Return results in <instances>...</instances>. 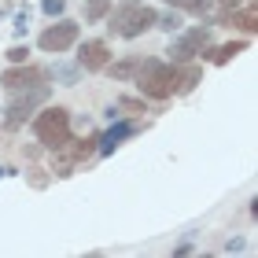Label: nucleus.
I'll return each mask as SVG.
<instances>
[{
    "instance_id": "1a4fd4ad",
    "label": "nucleus",
    "mask_w": 258,
    "mask_h": 258,
    "mask_svg": "<svg viewBox=\"0 0 258 258\" xmlns=\"http://www.w3.org/2000/svg\"><path fill=\"white\" fill-rule=\"evenodd\" d=\"M243 48H247V41H229V44H221V48H207L203 55H207L210 63H229L232 55H240Z\"/></svg>"
},
{
    "instance_id": "6e6552de",
    "label": "nucleus",
    "mask_w": 258,
    "mask_h": 258,
    "mask_svg": "<svg viewBox=\"0 0 258 258\" xmlns=\"http://www.w3.org/2000/svg\"><path fill=\"white\" fill-rule=\"evenodd\" d=\"M133 133H137V125H133V122H122V125H114V129H111V133L103 137V140H96V144H100V151H103V155H111V151L118 148L125 137H133Z\"/></svg>"
},
{
    "instance_id": "9b49d317",
    "label": "nucleus",
    "mask_w": 258,
    "mask_h": 258,
    "mask_svg": "<svg viewBox=\"0 0 258 258\" xmlns=\"http://www.w3.org/2000/svg\"><path fill=\"white\" fill-rule=\"evenodd\" d=\"M199 78H203V70H199V67L177 70V85H173V92H192V89L199 85Z\"/></svg>"
},
{
    "instance_id": "ddd939ff",
    "label": "nucleus",
    "mask_w": 258,
    "mask_h": 258,
    "mask_svg": "<svg viewBox=\"0 0 258 258\" xmlns=\"http://www.w3.org/2000/svg\"><path fill=\"white\" fill-rule=\"evenodd\" d=\"M137 67H140V59H137V55H133V59H122V63H111V67H107V74H111V78H118V81H125V78H133V74H137Z\"/></svg>"
},
{
    "instance_id": "6ab92c4d",
    "label": "nucleus",
    "mask_w": 258,
    "mask_h": 258,
    "mask_svg": "<svg viewBox=\"0 0 258 258\" xmlns=\"http://www.w3.org/2000/svg\"><path fill=\"white\" fill-rule=\"evenodd\" d=\"M118 107H122V111H144V100H133V96H122V100H118Z\"/></svg>"
},
{
    "instance_id": "0eeeda50",
    "label": "nucleus",
    "mask_w": 258,
    "mask_h": 258,
    "mask_svg": "<svg viewBox=\"0 0 258 258\" xmlns=\"http://www.w3.org/2000/svg\"><path fill=\"white\" fill-rule=\"evenodd\" d=\"M107 59H111V52H107V44H103V41H85L78 48V67L81 70H103Z\"/></svg>"
},
{
    "instance_id": "412c9836",
    "label": "nucleus",
    "mask_w": 258,
    "mask_h": 258,
    "mask_svg": "<svg viewBox=\"0 0 258 258\" xmlns=\"http://www.w3.org/2000/svg\"><path fill=\"white\" fill-rule=\"evenodd\" d=\"M30 30V11H22V15H15V33H26Z\"/></svg>"
},
{
    "instance_id": "b1692460",
    "label": "nucleus",
    "mask_w": 258,
    "mask_h": 258,
    "mask_svg": "<svg viewBox=\"0 0 258 258\" xmlns=\"http://www.w3.org/2000/svg\"><path fill=\"white\" fill-rule=\"evenodd\" d=\"M0 173H4V170H0Z\"/></svg>"
},
{
    "instance_id": "4be33fe9",
    "label": "nucleus",
    "mask_w": 258,
    "mask_h": 258,
    "mask_svg": "<svg viewBox=\"0 0 258 258\" xmlns=\"http://www.w3.org/2000/svg\"><path fill=\"white\" fill-rule=\"evenodd\" d=\"M221 4H225V8L232 11V8H236V4H240V0H221Z\"/></svg>"
},
{
    "instance_id": "20e7f679",
    "label": "nucleus",
    "mask_w": 258,
    "mask_h": 258,
    "mask_svg": "<svg viewBox=\"0 0 258 258\" xmlns=\"http://www.w3.org/2000/svg\"><path fill=\"white\" fill-rule=\"evenodd\" d=\"M48 100V85H30V89H15V100L8 103V129H19L22 122L33 114V107H41V103Z\"/></svg>"
},
{
    "instance_id": "f03ea898",
    "label": "nucleus",
    "mask_w": 258,
    "mask_h": 258,
    "mask_svg": "<svg viewBox=\"0 0 258 258\" xmlns=\"http://www.w3.org/2000/svg\"><path fill=\"white\" fill-rule=\"evenodd\" d=\"M107 15H111V33H118V37H140L144 30L155 26L159 11L144 8L140 0H125L118 11H107Z\"/></svg>"
},
{
    "instance_id": "423d86ee",
    "label": "nucleus",
    "mask_w": 258,
    "mask_h": 258,
    "mask_svg": "<svg viewBox=\"0 0 258 258\" xmlns=\"http://www.w3.org/2000/svg\"><path fill=\"white\" fill-rule=\"evenodd\" d=\"M41 70L37 67H22V63H15L11 70H4L0 74V85H4L8 92H15V89H30V85H41Z\"/></svg>"
},
{
    "instance_id": "5701e85b",
    "label": "nucleus",
    "mask_w": 258,
    "mask_h": 258,
    "mask_svg": "<svg viewBox=\"0 0 258 258\" xmlns=\"http://www.w3.org/2000/svg\"><path fill=\"white\" fill-rule=\"evenodd\" d=\"M4 11H8V4H4V0H0V15H4Z\"/></svg>"
},
{
    "instance_id": "aec40b11",
    "label": "nucleus",
    "mask_w": 258,
    "mask_h": 258,
    "mask_svg": "<svg viewBox=\"0 0 258 258\" xmlns=\"http://www.w3.org/2000/svg\"><path fill=\"white\" fill-rule=\"evenodd\" d=\"M26 55H30V48H22V44H15V48L8 52V59H11V63H26Z\"/></svg>"
},
{
    "instance_id": "9d476101",
    "label": "nucleus",
    "mask_w": 258,
    "mask_h": 258,
    "mask_svg": "<svg viewBox=\"0 0 258 258\" xmlns=\"http://www.w3.org/2000/svg\"><path fill=\"white\" fill-rule=\"evenodd\" d=\"M229 22H232V26H240L243 33H254V30H258V11H254V8H243V11L232 8V11H229Z\"/></svg>"
},
{
    "instance_id": "7ed1b4c3",
    "label": "nucleus",
    "mask_w": 258,
    "mask_h": 258,
    "mask_svg": "<svg viewBox=\"0 0 258 258\" xmlns=\"http://www.w3.org/2000/svg\"><path fill=\"white\" fill-rule=\"evenodd\" d=\"M33 133L48 151H59L63 144H70V111L67 107H48L33 118Z\"/></svg>"
},
{
    "instance_id": "393cba45",
    "label": "nucleus",
    "mask_w": 258,
    "mask_h": 258,
    "mask_svg": "<svg viewBox=\"0 0 258 258\" xmlns=\"http://www.w3.org/2000/svg\"><path fill=\"white\" fill-rule=\"evenodd\" d=\"M166 4H170V0H166Z\"/></svg>"
},
{
    "instance_id": "39448f33",
    "label": "nucleus",
    "mask_w": 258,
    "mask_h": 258,
    "mask_svg": "<svg viewBox=\"0 0 258 258\" xmlns=\"http://www.w3.org/2000/svg\"><path fill=\"white\" fill-rule=\"evenodd\" d=\"M74 41H78V22H70V19H63V15H59L55 26H48V30L41 33V48H44V52H67Z\"/></svg>"
},
{
    "instance_id": "f8f14e48",
    "label": "nucleus",
    "mask_w": 258,
    "mask_h": 258,
    "mask_svg": "<svg viewBox=\"0 0 258 258\" xmlns=\"http://www.w3.org/2000/svg\"><path fill=\"white\" fill-rule=\"evenodd\" d=\"M184 41H188L192 48H196V55H203V52L210 48V30H207V26H196V30L184 33Z\"/></svg>"
},
{
    "instance_id": "f3484780",
    "label": "nucleus",
    "mask_w": 258,
    "mask_h": 258,
    "mask_svg": "<svg viewBox=\"0 0 258 258\" xmlns=\"http://www.w3.org/2000/svg\"><path fill=\"white\" fill-rule=\"evenodd\" d=\"M155 22H159L162 30H170V33L181 30V15H177V11H173V15H155Z\"/></svg>"
},
{
    "instance_id": "dca6fc26",
    "label": "nucleus",
    "mask_w": 258,
    "mask_h": 258,
    "mask_svg": "<svg viewBox=\"0 0 258 258\" xmlns=\"http://www.w3.org/2000/svg\"><path fill=\"white\" fill-rule=\"evenodd\" d=\"M78 70H81V67H55L52 78H59L63 85H74V81H78Z\"/></svg>"
},
{
    "instance_id": "4468645a",
    "label": "nucleus",
    "mask_w": 258,
    "mask_h": 258,
    "mask_svg": "<svg viewBox=\"0 0 258 258\" xmlns=\"http://www.w3.org/2000/svg\"><path fill=\"white\" fill-rule=\"evenodd\" d=\"M107 11H111V0H85V19L89 22L107 19Z\"/></svg>"
},
{
    "instance_id": "f257e3e1",
    "label": "nucleus",
    "mask_w": 258,
    "mask_h": 258,
    "mask_svg": "<svg viewBox=\"0 0 258 258\" xmlns=\"http://www.w3.org/2000/svg\"><path fill=\"white\" fill-rule=\"evenodd\" d=\"M137 85H140V96L148 100H166L173 96V85H177V67L162 63V59H140L137 67Z\"/></svg>"
},
{
    "instance_id": "2eb2a0df",
    "label": "nucleus",
    "mask_w": 258,
    "mask_h": 258,
    "mask_svg": "<svg viewBox=\"0 0 258 258\" xmlns=\"http://www.w3.org/2000/svg\"><path fill=\"white\" fill-rule=\"evenodd\" d=\"M170 4H173V8H181V11H192V15H207L214 0H170Z\"/></svg>"
},
{
    "instance_id": "a211bd4d",
    "label": "nucleus",
    "mask_w": 258,
    "mask_h": 258,
    "mask_svg": "<svg viewBox=\"0 0 258 258\" xmlns=\"http://www.w3.org/2000/svg\"><path fill=\"white\" fill-rule=\"evenodd\" d=\"M63 8H67L63 0H44V15H52V19H59V15H63Z\"/></svg>"
}]
</instances>
